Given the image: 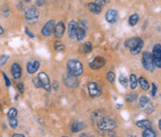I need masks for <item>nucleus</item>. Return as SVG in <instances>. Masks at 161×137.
I'll list each match as a JSON object with an SVG mask.
<instances>
[{
	"label": "nucleus",
	"mask_w": 161,
	"mask_h": 137,
	"mask_svg": "<svg viewBox=\"0 0 161 137\" xmlns=\"http://www.w3.org/2000/svg\"><path fill=\"white\" fill-rule=\"evenodd\" d=\"M158 127H159V129H161V120L158 121Z\"/></svg>",
	"instance_id": "a18cd8bd"
},
{
	"label": "nucleus",
	"mask_w": 161,
	"mask_h": 137,
	"mask_svg": "<svg viewBox=\"0 0 161 137\" xmlns=\"http://www.w3.org/2000/svg\"><path fill=\"white\" fill-rule=\"evenodd\" d=\"M54 26H55V22L54 21H48V22L45 24L43 29H42V34L45 37H50V35L53 33L54 31Z\"/></svg>",
	"instance_id": "9b49d317"
},
{
	"label": "nucleus",
	"mask_w": 161,
	"mask_h": 137,
	"mask_svg": "<svg viewBox=\"0 0 161 137\" xmlns=\"http://www.w3.org/2000/svg\"><path fill=\"white\" fill-rule=\"evenodd\" d=\"M78 27V23L75 21H71L68 24V33L71 38H76V32Z\"/></svg>",
	"instance_id": "dca6fc26"
},
{
	"label": "nucleus",
	"mask_w": 161,
	"mask_h": 137,
	"mask_svg": "<svg viewBox=\"0 0 161 137\" xmlns=\"http://www.w3.org/2000/svg\"><path fill=\"white\" fill-rule=\"evenodd\" d=\"M52 87H53V89L55 90H57L59 89V85H58L57 81H53V83H52Z\"/></svg>",
	"instance_id": "79ce46f5"
},
{
	"label": "nucleus",
	"mask_w": 161,
	"mask_h": 137,
	"mask_svg": "<svg viewBox=\"0 0 161 137\" xmlns=\"http://www.w3.org/2000/svg\"><path fill=\"white\" fill-rule=\"evenodd\" d=\"M64 31H65V27H64V23L62 22H60L54 26L53 32H54L55 37L57 38H62V37H64Z\"/></svg>",
	"instance_id": "ddd939ff"
},
{
	"label": "nucleus",
	"mask_w": 161,
	"mask_h": 137,
	"mask_svg": "<svg viewBox=\"0 0 161 137\" xmlns=\"http://www.w3.org/2000/svg\"><path fill=\"white\" fill-rule=\"evenodd\" d=\"M119 82L120 84H122L124 87H128L129 85V81H128V78H126V76L123 75V74H121V75L119 76Z\"/></svg>",
	"instance_id": "c756f323"
},
{
	"label": "nucleus",
	"mask_w": 161,
	"mask_h": 137,
	"mask_svg": "<svg viewBox=\"0 0 161 137\" xmlns=\"http://www.w3.org/2000/svg\"><path fill=\"white\" fill-rule=\"evenodd\" d=\"M9 125H10V127L13 129L17 128V126H18V120H17V118H9Z\"/></svg>",
	"instance_id": "2f4dec72"
},
{
	"label": "nucleus",
	"mask_w": 161,
	"mask_h": 137,
	"mask_svg": "<svg viewBox=\"0 0 161 137\" xmlns=\"http://www.w3.org/2000/svg\"><path fill=\"white\" fill-rule=\"evenodd\" d=\"M143 108L145 109V112H146L147 114L152 113V112L154 111V105L152 104V103H150V102H149V103L146 104Z\"/></svg>",
	"instance_id": "7c9ffc66"
},
{
	"label": "nucleus",
	"mask_w": 161,
	"mask_h": 137,
	"mask_svg": "<svg viewBox=\"0 0 161 137\" xmlns=\"http://www.w3.org/2000/svg\"><path fill=\"white\" fill-rule=\"evenodd\" d=\"M24 15H25V18L28 21L29 23H36L38 17H39V13H38L37 9L36 7H28L24 11Z\"/></svg>",
	"instance_id": "20e7f679"
},
{
	"label": "nucleus",
	"mask_w": 161,
	"mask_h": 137,
	"mask_svg": "<svg viewBox=\"0 0 161 137\" xmlns=\"http://www.w3.org/2000/svg\"><path fill=\"white\" fill-rule=\"evenodd\" d=\"M149 98L147 96H145V95H142L141 97V99H140V105H141L142 107H144L146 104H147L149 103Z\"/></svg>",
	"instance_id": "cd10ccee"
},
{
	"label": "nucleus",
	"mask_w": 161,
	"mask_h": 137,
	"mask_svg": "<svg viewBox=\"0 0 161 137\" xmlns=\"http://www.w3.org/2000/svg\"><path fill=\"white\" fill-rule=\"evenodd\" d=\"M152 88H153V90H152V96H155V95H156V90H157L156 85L155 83H153V84H152Z\"/></svg>",
	"instance_id": "58836bf2"
},
{
	"label": "nucleus",
	"mask_w": 161,
	"mask_h": 137,
	"mask_svg": "<svg viewBox=\"0 0 161 137\" xmlns=\"http://www.w3.org/2000/svg\"><path fill=\"white\" fill-rule=\"evenodd\" d=\"M68 73L75 76H79L83 74V66L78 60H70L67 62Z\"/></svg>",
	"instance_id": "f03ea898"
},
{
	"label": "nucleus",
	"mask_w": 161,
	"mask_h": 137,
	"mask_svg": "<svg viewBox=\"0 0 161 137\" xmlns=\"http://www.w3.org/2000/svg\"><path fill=\"white\" fill-rule=\"evenodd\" d=\"M115 74L113 72H109L107 74V79H108V81H109L110 83H113L115 81Z\"/></svg>",
	"instance_id": "473e14b6"
},
{
	"label": "nucleus",
	"mask_w": 161,
	"mask_h": 137,
	"mask_svg": "<svg viewBox=\"0 0 161 137\" xmlns=\"http://www.w3.org/2000/svg\"><path fill=\"white\" fill-rule=\"evenodd\" d=\"M33 81H34V86H36V88H42L41 82H40V80H39V78H34L33 79Z\"/></svg>",
	"instance_id": "f704fd0d"
},
{
	"label": "nucleus",
	"mask_w": 161,
	"mask_h": 137,
	"mask_svg": "<svg viewBox=\"0 0 161 137\" xmlns=\"http://www.w3.org/2000/svg\"><path fill=\"white\" fill-rule=\"evenodd\" d=\"M138 83L140 84V87H141L142 89L144 90H147L150 88V85H149V83L147 82V80H146L144 78H142V76H141V78H138Z\"/></svg>",
	"instance_id": "412c9836"
},
{
	"label": "nucleus",
	"mask_w": 161,
	"mask_h": 137,
	"mask_svg": "<svg viewBox=\"0 0 161 137\" xmlns=\"http://www.w3.org/2000/svg\"><path fill=\"white\" fill-rule=\"evenodd\" d=\"M87 90H89V95L93 98L99 97L101 94V87L95 82H89V84H87Z\"/></svg>",
	"instance_id": "6e6552de"
},
{
	"label": "nucleus",
	"mask_w": 161,
	"mask_h": 137,
	"mask_svg": "<svg viewBox=\"0 0 161 137\" xmlns=\"http://www.w3.org/2000/svg\"><path fill=\"white\" fill-rule=\"evenodd\" d=\"M54 48H55V50L57 51L58 52H62L64 51V44L62 43V42H55V45H54Z\"/></svg>",
	"instance_id": "a878e982"
},
{
	"label": "nucleus",
	"mask_w": 161,
	"mask_h": 137,
	"mask_svg": "<svg viewBox=\"0 0 161 137\" xmlns=\"http://www.w3.org/2000/svg\"><path fill=\"white\" fill-rule=\"evenodd\" d=\"M62 81L65 84V86H67L69 88H72V89H75L78 86V80L76 79V76L71 75V74H65V75L62 76Z\"/></svg>",
	"instance_id": "423d86ee"
},
{
	"label": "nucleus",
	"mask_w": 161,
	"mask_h": 137,
	"mask_svg": "<svg viewBox=\"0 0 161 137\" xmlns=\"http://www.w3.org/2000/svg\"><path fill=\"white\" fill-rule=\"evenodd\" d=\"M152 58L154 61V65L158 68L161 67V46L160 44H156L153 49Z\"/></svg>",
	"instance_id": "0eeeda50"
},
{
	"label": "nucleus",
	"mask_w": 161,
	"mask_h": 137,
	"mask_svg": "<svg viewBox=\"0 0 161 137\" xmlns=\"http://www.w3.org/2000/svg\"><path fill=\"white\" fill-rule=\"evenodd\" d=\"M136 99H137V94L136 93H129L126 97V101L129 103H132V102L136 101Z\"/></svg>",
	"instance_id": "c85d7f7f"
},
{
	"label": "nucleus",
	"mask_w": 161,
	"mask_h": 137,
	"mask_svg": "<svg viewBox=\"0 0 161 137\" xmlns=\"http://www.w3.org/2000/svg\"><path fill=\"white\" fill-rule=\"evenodd\" d=\"M136 126H138L139 128L141 129H148L152 127V122L150 120H147V119H144V120H140L136 122Z\"/></svg>",
	"instance_id": "a211bd4d"
},
{
	"label": "nucleus",
	"mask_w": 161,
	"mask_h": 137,
	"mask_svg": "<svg viewBox=\"0 0 161 137\" xmlns=\"http://www.w3.org/2000/svg\"><path fill=\"white\" fill-rule=\"evenodd\" d=\"M139 22V16H138V14H132V15L129 17V24H131V26H134L136 25V24L138 23Z\"/></svg>",
	"instance_id": "4be33fe9"
},
{
	"label": "nucleus",
	"mask_w": 161,
	"mask_h": 137,
	"mask_svg": "<svg viewBox=\"0 0 161 137\" xmlns=\"http://www.w3.org/2000/svg\"><path fill=\"white\" fill-rule=\"evenodd\" d=\"M11 75L15 79H18L22 76V67L19 64H13L11 66Z\"/></svg>",
	"instance_id": "2eb2a0df"
},
{
	"label": "nucleus",
	"mask_w": 161,
	"mask_h": 137,
	"mask_svg": "<svg viewBox=\"0 0 161 137\" xmlns=\"http://www.w3.org/2000/svg\"><path fill=\"white\" fill-rule=\"evenodd\" d=\"M17 115H18V111H17L16 108H10L9 110V113H8V118H16Z\"/></svg>",
	"instance_id": "bb28decb"
},
{
	"label": "nucleus",
	"mask_w": 161,
	"mask_h": 137,
	"mask_svg": "<svg viewBox=\"0 0 161 137\" xmlns=\"http://www.w3.org/2000/svg\"><path fill=\"white\" fill-rule=\"evenodd\" d=\"M86 36V29L83 27H78L76 32V38L79 41L83 40V38Z\"/></svg>",
	"instance_id": "6ab92c4d"
},
{
	"label": "nucleus",
	"mask_w": 161,
	"mask_h": 137,
	"mask_svg": "<svg viewBox=\"0 0 161 137\" xmlns=\"http://www.w3.org/2000/svg\"><path fill=\"white\" fill-rule=\"evenodd\" d=\"M39 63H38L37 61H34V60H32V61H30L29 63L27 64L26 65V70H27V72L28 74H34V73H36L38 68H39Z\"/></svg>",
	"instance_id": "4468645a"
},
{
	"label": "nucleus",
	"mask_w": 161,
	"mask_h": 137,
	"mask_svg": "<svg viewBox=\"0 0 161 137\" xmlns=\"http://www.w3.org/2000/svg\"><path fill=\"white\" fill-rule=\"evenodd\" d=\"M98 128L101 131H113L114 129L117 127L115 122L109 118H104L103 117L100 120L97 121Z\"/></svg>",
	"instance_id": "7ed1b4c3"
},
{
	"label": "nucleus",
	"mask_w": 161,
	"mask_h": 137,
	"mask_svg": "<svg viewBox=\"0 0 161 137\" xmlns=\"http://www.w3.org/2000/svg\"><path fill=\"white\" fill-rule=\"evenodd\" d=\"M129 82H131V87L132 90H135L136 88H137V85H138V79L136 78L135 75H131V78H129Z\"/></svg>",
	"instance_id": "b1692460"
},
{
	"label": "nucleus",
	"mask_w": 161,
	"mask_h": 137,
	"mask_svg": "<svg viewBox=\"0 0 161 137\" xmlns=\"http://www.w3.org/2000/svg\"><path fill=\"white\" fill-rule=\"evenodd\" d=\"M125 47L129 48L132 54H138L141 52L143 47V41L139 37L129 38L125 42Z\"/></svg>",
	"instance_id": "f257e3e1"
},
{
	"label": "nucleus",
	"mask_w": 161,
	"mask_h": 137,
	"mask_svg": "<svg viewBox=\"0 0 161 137\" xmlns=\"http://www.w3.org/2000/svg\"><path fill=\"white\" fill-rule=\"evenodd\" d=\"M24 1H25V2H30L31 0H24Z\"/></svg>",
	"instance_id": "49530a36"
},
{
	"label": "nucleus",
	"mask_w": 161,
	"mask_h": 137,
	"mask_svg": "<svg viewBox=\"0 0 161 137\" xmlns=\"http://www.w3.org/2000/svg\"><path fill=\"white\" fill-rule=\"evenodd\" d=\"M84 128H86L85 123L80 122V121H76L75 123L72 125V132H78L81 131V130H83Z\"/></svg>",
	"instance_id": "aec40b11"
},
{
	"label": "nucleus",
	"mask_w": 161,
	"mask_h": 137,
	"mask_svg": "<svg viewBox=\"0 0 161 137\" xmlns=\"http://www.w3.org/2000/svg\"><path fill=\"white\" fill-rule=\"evenodd\" d=\"M91 50H92V45H91L90 42L87 41L83 45V48H82V52H83V53H85V54L89 53V52L91 51Z\"/></svg>",
	"instance_id": "5701e85b"
},
{
	"label": "nucleus",
	"mask_w": 161,
	"mask_h": 137,
	"mask_svg": "<svg viewBox=\"0 0 161 137\" xmlns=\"http://www.w3.org/2000/svg\"><path fill=\"white\" fill-rule=\"evenodd\" d=\"M17 87H18L20 92H21V93H23V91H24V86H23V83H19L18 85H17Z\"/></svg>",
	"instance_id": "4c0bfd02"
},
{
	"label": "nucleus",
	"mask_w": 161,
	"mask_h": 137,
	"mask_svg": "<svg viewBox=\"0 0 161 137\" xmlns=\"http://www.w3.org/2000/svg\"><path fill=\"white\" fill-rule=\"evenodd\" d=\"M142 64L143 65V67L146 70H148V71H153V70L155 69V65H154L152 54L148 51H144L142 53Z\"/></svg>",
	"instance_id": "39448f33"
},
{
	"label": "nucleus",
	"mask_w": 161,
	"mask_h": 137,
	"mask_svg": "<svg viewBox=\"0 0 161 137\" xmlns=\"http://www.w3.org/2000/svg\"><path fill=\"white\" fill-rule=\"evenodd\" d=\"M37 78H39L40 82H41V85H42V88H44L45 90L47 91H50V78H48V76L46 73L44 72H40L38 74Z\"/></svg>",
	"instance_id": "9d476101"
},
{
	"label": "nucleus",
	"mask_w": 161,
	"mask_h": 137,
	"mask_svg": "<svg viewBox=\"0 0 161 137\" xmlns=\"http://www.w3.org/2000/svg\"><path fill=\"white\" fill-rule=\"evenodd\" d=\"M89 9L90 12H92L93 14L98 15V14H100L101 11V7L99 6L98 4H96V3H89Z\"/></svg>",
	"instance_id": "f3484780"
},
{
	"label": "nucleus",
	"mask_w": 161,
	"mask_h": 137,
	"mask_svg": "<svg viewBox=\"0 0 161 137\" xmlns=\"http://www.w3.org/2000/svg\"><path fill=\"white\" fill-rule=\"evenodd\" d=\"M105 19L108 23H115L118 19V15L117 10L115 9H108L105 14Z\"/></svg>",
	"instance_id": "f8f14e48"
},
{
	"label": "nucleus",
	"mask_w": 161,
	"mask_h": 137,
	"mask_svg": "<svg viewBox=\"0 0 161 137\" xmlns=\"http://www.w3.org/2000/svg\"><path fill=\"white\" fill-rule=\"evenodd\" d=\"M142 136L143 137H155L156 133L153 130H151V128H148V129H144V131L142 132Z\"/></svg>",
	"instance_id": "393cba45"
},
{
	"label": "nucleus",
	"mask_w": 161,
	"mask_h": 137,
	"mask_svg": "<svg viewBox=\"0 0 161 137\" xmlns=\"http://www.w3.org/2000/svg\"><path fill=\"white\" fill-rule=\"evenodd\" d=\"M4 34V29H3V27L0 25V35H3Z\"/></svg>",
	"instance_id": "c03bdc74"
},
{
	"label": "nucleus",
	"mask_w": 161,
	"mask_h": 137,
	"mask_svg": "<svg viewBox=\"0 0 161 137\" xmlns=\"http://www.w3.org/2000/svg\"><path fill=\"white\" fill-rule=\"evenodd\" d=\"M8 59H9V56L8 55H4V56H2V58L1 60H0V65H4L6 64V62L8 61Z\"/></svg>",
	"instance_id": "c9c22d12"
},
{
	"label": "nucleus",
	"mask_w": 161,
	"mask_h": 137,
	"mask_svg": "<svg viewBox=\"0 0 161 137\" xmlns=\"http://www.w3.org/2000/svg\"><path fill=\"white\" fill-rule=\"evenodd\" d=\"M25 33H26V34H27L28 36H29L30 37H32V38H34V35L33 33H31L30 31L27 29V28H25Z\"/></svg>",
	"instance_id": "a19ab883"
},
{
	"label": "nucleus",
	"mask_w": 161,
	"mask_h": 137,
	"mask_svg": "<svg viewBox=\"0 0 161 137\" xmlns=\"http://www.w3.org/2000/svg\"><path fill=\"white\" fill-rule=\"evenodd\" d=\"M12 137H24L23 134H20V133H14Z\"/></svg>",
	"instance_id": "37998d69"
},
{
	"label": "nucleus",
	"mask_w": 161,
	"mask_h": 137,
	"mask_svg": "<svg viewBox=\"0 0 161 137\" xmlns=\"http://www.w3.org/2000/svg\"><path fill=\"white\" fill-rule=\"evenodd\" d=\"M3 76H4V78H5V81H6V85L7 87H9L10 86V81H9V79L8 78V76H7V75L5 74V72H3Z\"/></svg>",
	"instance_id": "e433bc0d"
},
{
	"label": "nucleus",
	"mask_w": 161,
	"mask_h": 137,
	"mask_svg": "<svg viewBox=\"0 0 161 137\" xmlns=\"http://www.w3.org/2000/svg\"><path fill=\"white\" fill-rule=\"evenodd\" d=\"M36 4L38 6V7H41L45 4V0H36Z\"/></svg>",
	"instance_id": "ea45409f"
},
{
	"label": "nucleus",
	"mask_w": 161,
	"mask_h": 137,
	"mask_svg": "<svg viewBox=\"0 0 161 137\" xmlns=\"http://www.w3.org/2000/svg\"><path fill=\"white\" fill-rule=\"evenodd\" d=\"M109 1L110 0H95V3L99 6L103 7V6H106L109 3Z\"/></svg>",
	"instance_id": "72a5a7b5"
},
{
	"label": "nucleus",
	"mask_w": 161,
	"mask_h": 137,
	"mask_svg": "<svg viewBox=\"0 0 161 137\" xmlns=\"http://www.w3.org/2000/svg\"><path fill=\"white\" fill-rule=\"evenodd\" d=\"M105 64H106L105 59H104L103 57H100V56H98V57H95L91 62L89 63V65L91 69L97 70V69H101V67H103V66L105 65Z\"/></svg>",
	"instance_id": "1a4fd4ad"
}]
</instances>
